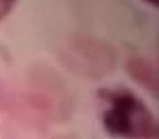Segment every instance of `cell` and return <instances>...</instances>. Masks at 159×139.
I'll return each instance as SVG.
<instances>
[{
  "label": "cell",
  "mask_w": 159,
  "mask_h": 139,
  "mask_svg": "<svg viewBox=\"0 0 159 139\" xmlns=\"http://www.w3.org/2000/svg\"><path fill=\"white\" fill-rule=\"evenodd\" d=\"M146 2H150V5H157V0H146Z\"/></svg>",
  "instance_id": "3957f363"
},
{
  "label": "cell",
  "mask_w": 159,
  "mask_h": 139,
  "mask_svg": "<svg viewBox=\"0 0 159 139\" xmlns=\"http://www.w3.org/2000/svg\"><path fill=\"white\" fill-rule=\"evenodd\" d=\"M13 7H16V0H0V20L7 18Z\"/></svg>",
  "instance_id": "7a4b0ae2"
},
{
  "label": "cell",
  "mask_w": 159,
  "mask_h": 139,
  "mask_svg": "<svg viewBox=\"0 0 159 139\" xmlns=\"http://www.w3.org/2000/svg\"><path fill=\"white\" fill-rule=\"evenodd\" d=\"M102 124L122 139H155L157 119L148 106L129 91H102Z\"/></svg>",
  "instance_id": "6da1fadb"
}]
</instances>
